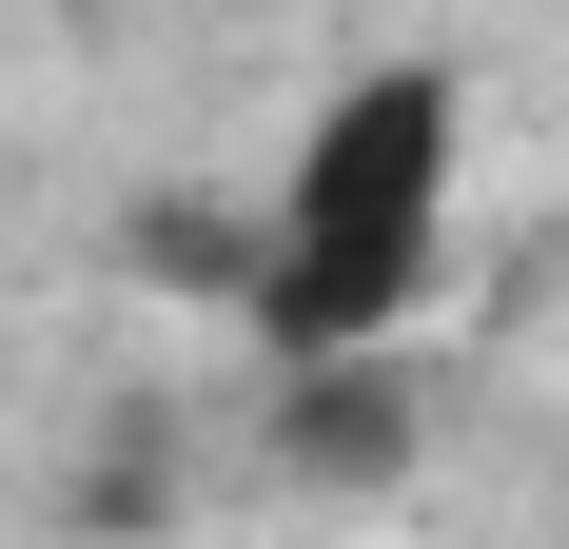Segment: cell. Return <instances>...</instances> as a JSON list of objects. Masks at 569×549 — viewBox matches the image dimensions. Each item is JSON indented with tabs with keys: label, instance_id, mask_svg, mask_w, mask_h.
<instances>
[{
	"label": "cell",
	"instance_id": "obj_1",
	"mask_svg": "<svg viewBox=\"0 0 569 549\" xmlns=\"http://www.w3.org/2000/svg\"><path fill=\"white\" fill-rule=\"evenodd\" d=\"M452 177H471V118L432 59H373L315 99L295 177L256 197V295H236L276 333V373L295 353H412L432 274H452Z\"/></svg>",
	"mask_w": 569,
	"mask_h": 549
},
{
	"label": "cell",
	"instance_id": "obj_2",
	"mask_svg": "<svg viewBox=\"0 0 569 549\" xmlns=\"http://www.w3.org/2000/svg\"><path fill=\"white\" fill-rule=\"evenodd\" d=\"M276 451L315 491H393L412 471V353H295L276 373Z\"/></svg>",
	"mask_w": 569,
	"mask_h": 549
},
{
	"label": "cell",
	"instance_id": "obj_3",
	"mask_svg": "<svg viewBox=\"0 0 569 549\" xmlns=\"http://www.w3.org/2000/svg\"><path fill=\"white\" fill-rule=\"evenodd\" d=\"M138 256L177 295H256V217H138Z\"/></svg>",
	"mask_w": 569,
	"mask_h": 549
}]
</instances>
